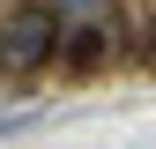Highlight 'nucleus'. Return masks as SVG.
Wrapping results in <instances>:
<instances>
[{"instance_id":"nucleus-1","label":"nucleus","mask_w":156,"mask_h":149,"mask_svg":"<svg viewBox=\"0 0 156 149\" xmlns=\"http://www.w3.org/2000/svg\"><path fill=\"white\" fill-rule=\"evenodd\" d=\"M52 52H60V23L37 0L15 8V15H0V67H45Z\"/></svg>"},{"instance_id":"nucleus-2","label":"nucleus","mask_w":156,"mask_h":149,"mask_svg":"<svg viewBox=\"0 0 156 149\" xmlns=\"http://www.w3.org/2000/svg\"><path fill=\"white\" fill-rule=\"evenodd\" d=\"M60 30H112V0H37Z\"/></svg>"},{"instance_id":"nucleus-3","label":"nucleus","mask_w":156,"mask_h":149,"mask_svg":"<svg viewBox=\"0 0 156 149\" xmlns=\"http://www.w3.org/2000/svg\"><path fill=\"white\" fill-rule=\"evenodd\" d=\"M60 52H67L74 67H97L112 52V30H60Z\"/></svg>"},{"instance_id":"nucleus-4","label":"nucleus","mask_w":156,"mask_h":149,"mask_svg":"<svg viewBox=\"0 0 156 149\" xmlns=\"http://www.w3.org/2000/svg\"><path fill=\"white\" fill-rule=\"evenodd\" d=\"M23 127H30V112H0V142H8V134H23Z\"/></svg>"}]
</instances>
